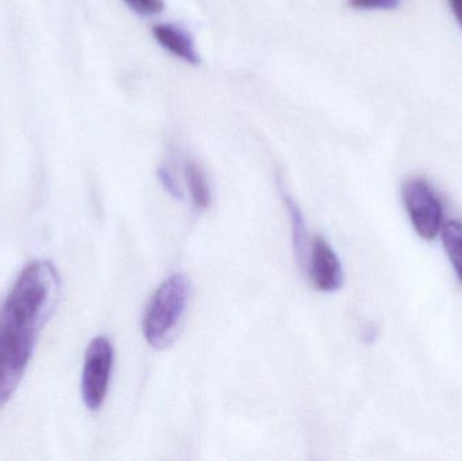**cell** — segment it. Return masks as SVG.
<instances>
[{
  "instance_id": "cell-12",
  "label": "cell",
  "mask_w": 462,
  "mask_h": 461,
  "mask_svg": "<svg viewBox=\"0 0 462 461\" xmlns=\"http://www.w3.org/2000/svg\"><path fill=\"white\" fill-rule=\"evenodd\" d=\"M399 0H349V5L357 10H393Z\"/></svg>"
},
{
  "instance_id": "cell-5",
  "label": "cell",
  "mask_w": 462,
  "mask_h": 461,
  "mask_svg": "<svg viewBox=\"0 0 462 461\" xmlns=\"http://www.w3.org/2000/svg\"><path fill=\"white\" fill-rule=\"evenodd\" d=\"M309 273L315 289L322 292L337 291L344 283L341 262L323 237H315L312 241Z\"/></svg>"
},
{
  "instance_id": "cell-11",
  "label": "cell",
  "mask_w": 462,
  "mask_h": 461,
  "mask_svg": "<svg viewBox=\"0 0 462 461\" xmlns=\"http://www.w3.org/2000/svg\"><path fill=\"white\" fill-rule=\"evenodd\" d=\"M157 175H159L160 183L162 184L165 191H167L171 197L175 198V199H183V191H181L180 187H179L175 176L172 175V172H171L168 168H160Z\"/></svg>"
},
{
  "instance_id": "cell-1",
  "label": "cell",
  "mask_w": 462,
  "mask_h": 461,
  "mask_svg": "<svg viewBox=\"0 0 462 461\" xmlns=\"http://www.w3.org/2000/svg\"><path fill=\"white\" fill-rule=\"evenodd\" d=\"M59 294L56 268L37 260L26 265L5 298L0 309V409L18 389Z\"/></svg>"
},
{
  "instance_id": "cell-3",
  "label": "cell",
  "mask_w": 462,
  "mask_h": 461,
  "mask_svg": "<svg viewBox=\"0 0 462 461\" xmlns=\"http://www.w3.org/2000/svg\"><path fill=\"white\" fill-rule=\"evenodd\" d=\"M114 364V348L106 337L89 343L84 357L81 397L89 410L97 411L105 403Z\"/></svg>"
},
{
  "instance_id": "cell-8",
  "label": "cell",
  "mask_w": 462,
  "mask_h": 461,
  "mask_svg": "<svg viewBox=\"0 0 462 461\" xmlns=\"http://www.w3.org/2000/svg\"><path fill=\"white\" fill-rule=\"evenodd\" d=\"M186 178L192 202L199 210H206L211 203V191L202 168L194 161L186 162Z\"/></svg>"
},
{
  "instance_id": "cell-13",
  "label": "cell",
  "mask_w": 462,
  "mask_h": 461,
  "mask_svg": "<svg viewBox=\"0 0 462 461\" xmlns=\"http://www.w3.org/2000/svg\"><path fill=\"white\" fill-rule=\"evenodd\" d=\"M450 5H452L453 13H455L456 19L462 27V0H449Z\"/></svg>"
},
{
  "instance_id": "cell-2",
  "label": "cell",
  "mask_w": 462,
  "mask_h": 461,
  "mask_svg": "<svg viewBox=\"0 0 462 461\" xmlns=\"http://www.w3.org/2000/svg\"><path fill=\"white\" fill-rule=\"evenodd\" d=\"M191 297L187 276H170L154 292L143 316V330L149 346L165 348L175 338Z\"/></svg>"
},
{
  "instance_id": "cell-7",
  "label": "cell",
  "mask_w": 462,
  "mask_h": 461,
  "mask_svg": "<svg viewBox=\"0 0 462 461\" xmlns=\"http://www.w3.org/2000/svg\"><path fill=\"white\" fill-rule=\"evenodd\" d=\"M280 189H282V202H284L285 208H287L288 211V216H290L293 251H295L299 263L303 265L304 260H306L307 257V229L303 213H301L300 207H299L295 199H293L290 194H287L282 187H280Z\"/></svg>"
},
{
  "instance_id": "cell-9",
  "label": "cell",
  "mask_w": 462,
  "mask_h": 461,
  "mask_svg": "<svg viewBox=\"0 0 462 461\" xmlns=\"http://www.w3.org/2000/svg\"><path fill=\"white\" fill-rule=\"evenodd\" d=\"M441 230L445 251L462 283V221H449Z\"/></svg>"
},
{
  "instance_id": "cell-10",
  "label": "cell",
  "mask_w": 462,
  "mask_h": 461,
  "mask_svg": "<svg viewBox=\"0 0 462 461\" xmlns=\"http://www.w3.org/2000/svg\"><path fill=\"white\" fill-rule=\"evenodd\" d=\"M133 11L141 15H154L164 10V0H124Z\"/></svg>"
},
{
  "instance_id": "cell-6",
  "label": "cell",
  "mask_w": 462,
  "mask_h": 461,
  "mask_svg": "<svg viewBox=\"0 0 462 461\" xmlns=\"http://www.w3.org/2000/svg\"><path fill=\"white\" fill-rule=\"evenodd\" d=\"M153 37L173 56L184 60L189 64H199V54L195 49L191 37L180 27L172 26V24H157L153 27Z\"/></svg>"
},
{
  "instance_id": "cell-4",
  "label": "cell",
  "mask_w": 462,
  "mask_h": 461,
  "mask_svg": "<svg viewBox=\"0 0 462 461\" xmlns=\"http://www.w3.org/2000/svg\"><path fill=\"white\" fill-rule=\"evenodd\" d=\"M402 194L418 235L425 240H434L441 232L444 219L441 200L434 189L423 179L414 178L404 183Z\"/></svg>"
}]
</instances>
